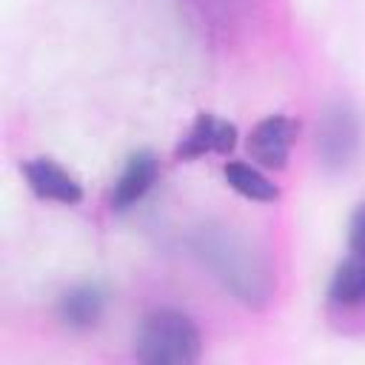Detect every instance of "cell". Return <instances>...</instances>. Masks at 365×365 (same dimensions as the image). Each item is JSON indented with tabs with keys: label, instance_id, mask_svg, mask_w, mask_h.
Wrapping results in <instances>:
<instances>
[{
	"label": "cell",
	"instance_id": "1",
	"mask_svg": "<svg viewBox=\"0 0 365 365\" xmlns=\"http://www.w3.org/2000/svg\"><path fill=\"white\" fill-rule=\"evenodd\" d=\"M134 348L148 365H188L200 356V331L180 311H157L143 319Z\"/></svg>",
	"mask_w": 365,
	"mask_h": 365
},
{
	"label": "cell",
	"instance_id": "2",
	"mask_svg": "<svg viewBox=\"0 0 365 365\" xmlns=\"http://www.w3.org/2000/svg\"><path fill=\"white\" fill-rule=\"evenodd\" d=\"M359 143V125L351 108L334 106L325 111L319 128H317V148L325 157L328 165H345Z\"/></svg>",
	"mask_w": 365,
	"mask_h": 365
},
{
	"label": "cell",
	"instance_id": "3",
	"mask_svg": "<svg viewBox=\"0 0 365 365\" xmlns=\"http://www.w3.org/2000/svg\"><path fill=\"white\" fill-rule=\"evenodd\" d=\"M291 140H294L291 120L282 114H271V117L259 120L254 125V131L248 134V151L259 165L282 168L288 160V151H291Z\"/></svg>",
	"mask_w": 365,
	"mask_h": 365
},
{
	"label": "cell",
	"instance_id": "4",
	"mask_svg": "<svg viewBox=\"0 0 365 365\" xmlns=\"http://www.w3.org/2000/svg\"><path fill=\"white\" fill-rule=\"evenodd\" d=\"M237 143V128L214 114H200L194 120V125L188 128V134L180 140L177 145V157L180 160H194L202 154H228Z\"/></svg>",
	"mask_w": 365,
	"mask_h": 365
},
{
	"label": "cell",
	"instance_id": "5",
	"mask_svg": "<svg viewBox=\"0 0 365 365\" xmlns=\"http://www.w3.org/2000/svg\"><path fill=\"white\" fill-rule=\"evenodd\" d=\"M23 174H26L29 185H31V191L37 197H43V200H54V202H66V205H74V202L83 200L80 182L51 160L40 157V160L26 163Z\"/></svg>",
	"mask_w": 365,
	"mask_h": 365
},
{
	"label": "cell",
	"instance_id": "6",
	"mask_svg": "<svg viewBox=\"0 0 365 365\" xmlns=\"http://www.w3.org/2000/svg\"><path fill=\"white\" fill-rule=\"evenodd\" d=\"M157 177V160L151 151H137L128 157L125 168L120 171L114 188H111V208L117 211H125L131 208L154 182Z\"/></svg>",
	"mask_w": 365,
	"mask_h": 365
},
{
	"label": "cell",
	"instance_id": "7",
	"mask_svg": "<svg viewBox=\"0 0 365 365\" xmlns=\"http://www.w3.org/2000/svg\"><path fill=\"white\" fill-rule=\"evenodd\" d=\"M60 319L68 328H91L103 317V294L94 285H77L60 297Z\"/></svg>",
	"mask_w": 365,
	"mask_h": 365
},
{
	"label": "cell",
	"instance_id": "8",
	"mask_svg": "<svg viewBox=\"0 0 365 365\" xmlns=\"http://www.w3.org/2000/svg\"><path fill=\"white\" fill-rule=\"evenodd\" d=\"M328 297L334 305H359L365 302V254H351L342 265H336Z\"/></svg>",
	"mask_w": 365,
	"mask_h": 365
},
{
	"label": "cell",
	"instance_id": "9",
	"mask_svg": "<svg viewBox=\"0 0 365 365\" xmlns=\"http://www.w3.org/2000/svg\"><path fill=\"white\" fill-rule=\"evenodd\" d=\"M222 174H225V182L237 191V194H242V197H248V200H257V202H271V200H277V185L265 177V174H259L254 165H248V163H228L225 168H222Z\"/></svg>",
	"mask_w": 365,
	"mask_h": 365
},
{
	"label": "cell",
	"instance_id": "10",
	"mask_svg": "<svg viewBox=\"0 0 365 365\" xmlns=\"http://www.w3.org/2000/svg\"><path fill=\"white\" fill-rule=\"evenodd\" d=\"M348 245H351V254H365V202H359L354 217H351Z\"/></svg>",
	"mask_w": 365,
	"mask_h": 365
}]
</instances>
